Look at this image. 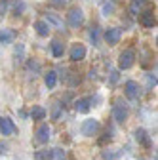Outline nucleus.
<instances>
[{"label": "nucleus", "instance_id": "obj_1", "mask_svg": "<svg viewBox=\"0 0 158 160\" xmlns=\"http://www.w3.org/2000/svg\"><path fill=\"white\" fill-rule=\"evenodd\" d=\"M133 59H135V53H133L131 50H124L120 55H118V67H120L122 71L130 69V67L133 65Z\"/></svg>", "mask_w": 158, "mask_h": 160}, {"label": "nucleus", "instance_id": "obj_2", "mask_svg": "<svg viewBox=\"0 0 158 160\" xmlns=\"http://www.w3.org/2000/svg\"><path fill=\"white\" fill-rule=\"evenodd\" d=\"M112 114H114V120L116 122H124V120L128 118V109H126V105L120 101V99H118V101L114 103V109H112Z\"/></svg>", "mask_w": 158, "mask_h": 160}, {"label": "nucleus", "instance_id": "obj_3", "mask_svg": "<svg viewBox=\"0 0 158 160\" xmlns=\"http://www.w3.org/2000/svg\"><path fill=\"white\" fill-rule=\"evenodd\" d=\"M97 130H99V122H97V120L88 118V120H84V122H82V133H84V135L91 137V135L97 133Z\"/></svg>", "mask_w": 158, "mask_h": 160}, {"label": "nucleus", "instance_id": "obj_4", "mask_svg": "<svg viewBox=\"0 0 158 160\" xmlns=\"http://www.w3.org/2000/svg\"><path fill=\"white\" fill-rule=\"evenodd\" d=\"M15 124H13V120L8 118V116H2L0 118V132H2V135H13L15 133Z\"/></svg>", "mask_w": 158, "mask_h": 160}, {"label": "nucleus", "instance_id": "obj_5", "mask_svg": "<svg viewBox=\"0 0 158 160\" xmlns=\"http://www.w3.org/2000/svg\"><path fill=\"white\" fill-rule=\"evenodd\" d=\"M69 25L71 27H80L82 25V21H84V13H82V10L80 8H74V10H71L69 12Z\"/></svg>", "mask_w": 158, "mask_h": 160}, {"label": "nucleus", "instance_id": "obj_6", "mask_svg": "<svg viewBox=\"0 0 158 160\" xmlns=\"http://www.w3.org/2000/svg\"><path fill=\"white\" fill-rule=\"evenodd\" d=\"M124 88H126V95H128V99H137V97H139V93H141L139 84H137L135 80H128Z\"/></svg>", "mask_w": 158, "mask_h": 160}, {"label": "nucleus", "instance_id": "obj_7", "mask_svg": "<svg viewBox=\"0 0 158 160\" xmlns=\"http://www.w3.org/2000/svg\"><path fill=\"white\" fill-rule=\"evenodd\" d=\"M120 36H122V29H118V27H112V29H107L105 31V40L112 46V44H116L118 40H120Z\"/></svg>", "mask_w": 158, "mask_h": 160}, {"label": "nucleus", "instance_id": "obj_8", "mask_svg": "<svg viewBox=\"0 0 158 160\" xmlns=\"http://www.w3.org/2000/svg\"><path fill=\"white\" fill-rule=\"evenodd\" d=\"M50 133H52L50 132V126L48 124H42L40 128L36 130V141L38 143H48L50 141Z\"/></svg>", "mask_w": 158, "mask_h": 160}, {"label": "nucleus", "instance_id": "obj_9", "mask_svg": "<svg viewBox=\"0 0 158 160\" xmlns=\"http://www.w3.org/2000/svg\"><path fill=\"white\" fill-rule=\"evenodd\" d=\"M84 57H86V48L82 44H74L71 48V59L72 61H82Z\"/></svg>", "mask_w": 158, "mask_h": 160}, {"label": "nucleus", "instance_id": "obj_10", "mask_svg": "<svg viewBox=\"0 0 158 160\" xmlns=\"http://www.w3.org/2000/svg\"><path fill=\"white\" fill-rule=\"evenodd\" d=\"M90 103H91V99H78V101L74 103L76 112H88L90 111Z\"/></svg>", "mask_w": 158, "mask_h": 160}, {"label": "nucleus", "instance_id": "obj_11", "mask_svg": "<svg viewBox=\"0 0 158 160\" xmlns=\"http://www.w3.org/2000/svg\"><path fill=\"white\" fill-rule=\"evenodd\" d=\"M34 29H36V32L40 34V36H48L50 34V25L46 21H36L34 23Z\"/></svg>", "mask_w": 158, "mask_h": 160}, {"label": "nucleus", "instance_id": "obj_12", "mask_svg": "<svg viewBox=\"0 0 158 160\" xmlns=\"http://www.w3.org/2000/svg\"><path fill=\"white\" fill-rule=\"evenodd\" d=\"M63 52H65V46L59 42V40H53V42H52V53H53V57H63Z\"/></svg>", "mask_w": 158, "mask_h": 160}, {"label": "nucleus", "instance_id": "obj_13", "mask_svg": "<svg viewBox=\"0 0 158 160\" xmlns=\"http://www.w3.org/2000/svg\"><path fill=\"white\" fill-rule=\"evenodd\" d=\"M44 82H46V86L52 90V88L57 84V72H55V71H50V72L44 76Z\"/></svg>", "mask_w": 158, "mask_h": 160}, {"label": "nucleus", "instance_id": "obj_14", "mask_svg": "<svg viewBox=\"0 0 158 160\" xmlns=\"http://www.w3.org/2000/svg\"><path fill=\"white\" fill-rule=\"evenodd\" d=\"M141 23L145 27H154V13L152 12H145L143 17H141Z\"/></svg>", "mask_w": 158, "mask_h": 160}, {"label": "nucleus", "instance_id": "obj_15", "mask_svg": "<svg viewBox=\"0 0 158 160\" xmlns=\"http://www.w3.org/2000/svg\"><path fill=\"white\" fill-rule=\"evenodd\" d=\"M46 23H53L57 29H61V27H63V21H61V19H59L55 13H46Z\"/></svg>", "mask_w": 158, "mask_h": 160}, {"label": "nucleus", "instance_id": "obj_16", "mask_svg": "<svg viewBox=\"0 0 158 160\" xmlns=\"http://www.w3.org/2000/svg\"><path fill=\"white\" fill-rule=\"evenodd\" d=\"M31 116H32V120H42V118L46 116V111H44L42 107H32Z\"/></svg>", "mask_w": 158, "mask_h": 160}, {"label": "nucleus", "instance_id": "obj_17", "mask_svg": "<svg viewBox=\"0 0 158 160\" xmlns=\"http://www.w3.org/2000/svg\"><path fill=\"white\" fill-rule=\"evenodd\" d=\"M135 139L137 141H141V143H145V145H149V137H147V132L145 130H135Z\"/></svg>", "mask_w": 158, "mask_h": 160}, {"label": "nucleus", "instance_id": "obj_18", "mask_svg": "<svg viewBox=\"0 0 158 160\" xmlns=\"http://www.w3.org/2000/svg\"><path fill=\"white\" fill-rule=\"evenodd\" d=\"M50 160H65V151L63 149H52Z\"/></svg>", "mask_w": 158, "mask_h": 160}, {"label": "nucleus", "instance_id": "obj_19", "mask_svg": "<svg viewBox=\"0 0 158 160\" xmlns=\"http://www.w3.org/2000/svg\"><path fill=\"white\" fill-rule=\"evenodd\" d=\"M12 38H13V32L12 31H4V29L0 31V42H2V44H8Z\"/></svg>", "mask_w": 158, "mask_h": 160}, {"label": "nucleus", "instance_id": "obj_20", "mask_svg": "<svg viewBox=\"0 0 158 160\" xmlns=\"http://www.w3.org/2000/svg\"><path fill=\"white\" fill-rule=\"evenodd\" d=\"M8 0H0V19H2L4 15H6V12H8Z\"/></svg>", "mask_w": 158, "mask_h": 160}, {"label": "nucleus", "instance_id": "obj_21", "mask_svg": "<svg viewBox=\"0 0 158 160\" xmlns=\"http://www.w3.org/2000/svg\"><path fill=\"white\" fill-rule=\"evenodd\" d=\"M15 57H19L17 61H23V44H17V48H15Z\"/></svg>", "mask_w": 158, "mask_h": 160}, {"label": "nucleus", "instance_id": "obj_22", "mask_svg": "<svg viewBox=\"0 0 158 160\" xmlns=\"http://www.w3.org/2000/svg\"><path fill=\"white\" fill-rule=\"evenodd\" d=\"M103 158H105V160H114V158H116V152H112V151L107 149V151H103Z\"/></svg>", "mask_w": 158, "mask_h": 160}, {"label": "nucleus", "instance_id": "obj_23", "mask_svg": "<svg viewBox=\"0 0 158 160\" xmlns=\"http://www.w3.org/2000/svg\"><path fill=\"white\" fill-rule=\"evenodd\" d=\"M90 36H91V40H93V44H97V38H99V34H97V27H93V29H91Z\"/></svg>", "mask_w": 158, "mask_h": 160}, {"label": "nucleus", "instance_id": "obj_24", "mask_svg": "<svg viewBox=\"0 0 158 160\" xmlns=\"http://www.w3.org/2000/svg\"><path fill=\"white\" fill-rule=\"evenodd\" d=\"M23 8H25V4H23V2H15V13H17V15L23 12Z\"/></svg>", "mask_w": 158, "mask_h": 160}, {"label": "nucleus", "instance_id": "obj_25", "mask_svg": "<svg viewBox=\"0 0 158 160\" xmlns=\"http://www.w3.org/2000/svg\"><path fill=\"white\" fill-rule=\"evenodd\" d=\"M59 109H61V105H59V103H55V105H53V114H52L53 118H57V116H59Z\"/></svg>", "mask_w": 158, "mask_h": 160}, {"label": "nucleus", "instance_id": "obj_26", "mask_svg": "<svg viewBox=\"0 0 158 160\" xmlns=\"http://www.w3.org/2000/svg\"><path fill=\"white\" fill-rule=\"evenodd\" d=\"M52 4H55V6H65L67 4V0H50Z\"/></svg>", "mask_w": 158, "mask_h": 160}, {"label": "nucleus", "instance_id": "obj_27", "mask_svg": "<svg viewBox=\"0 0 158 160\" xmlns=\"http://www.w3.org/2000/svg\"><path fill=\"white\" fill-rule=\"evenodd\" d=\"M147 2V0H133V8H137V6H143Z\"/></svg>", "mask_w": 158, "mask_h": 160}, {"label": "nucleus", "instance_id": "obj_28", "mask_svg": "<svg viewBox=\"0 0 158 160\" xmlns=\"http://www.w3.org/2000/svg\"><path fill=\"white\" fill-rule=\"evenodd\" d=\"M103 10H105V12H112V10H114V6H112V4H105V6H103Z\"/></svg>", "mask_w": 158, "mask_h": 160}, {"label": "nucleus", "instance_id": "obj_29", "mask_svg": "<svg viewBox=\"0 0 158 160\" xmlns=\"http://www.w3.org/2000/svg\"><path fill=\"white\" fill-rule=\"evenodd\" d=\"M111 74H112V78H111V80H112V82H116V80H118V72H116V71H112Z\"/></svg>", "mask_w": 158, "mask_h": 160}, {"label": "nucleus", "instance_id": "obj_30", "mask_svg": "<svg viewBox=\"0 0 158 160\" xmlns=\"http://www.w3.org/2000/svg\"><path fill=\"white\" fill-rule=\"evenodd\" d=\"M6 149H8L6 145H2V143H0V154H4V152H6Z\"/></svg>", "mask_w": 158, "mask_h": 160}]
</instances>
